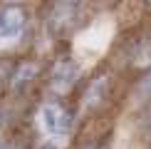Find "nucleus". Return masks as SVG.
<instances>
[{
  "mask_svg": "<svg viewBox=\"0 0 151 149\" xmlns=\"http://www.w3.org/2000/svg\"><path fill=\"white\" fill-rule=\"evenodd\" d=\"M70 127H72V117L65 109V104L57 102V99L45 102L37 112V129L42 132V137H47L52 142L65 139L70 134Z\"/></svg>",
  "mask_w": 151,
  "mask_h": 149,
  "instance_id": "obj_1",
  "label": "nucleus"
},
{
  "mask_svg": "<svg viewBox=\"0 0 151 149\" xmlns=\"http://www.w3.org/2000/svg\"><path fill=\"white\" fill-rule=\"evenodd\" d=\"M27 27V15L20 5H5L0 8V47L17 45Z\"/></svg>",
  "mask_w": 151,
  "mask_h": 149,
  "instance_id": "obj_2",
  "label": "nucleus"
},
{
  "mask_svg": "<svg viewBox=\"0 0 151 149\" xmlns=\"http://www.w3.org/2000/svg\"><path fill=\"white\" fill-rule=\"evenodd\" d=\"M79 77V65L74 60H60L57 65H55L52 70V80H50V87H52V92H57V95H67V92L74 87Z\"/></svg>",
  "mask_w": 151,
  "mask_h": 149,
  "instance_id": "obj_3",
  "label": "nucleus"
},
{
  "mask_svg": "<svg viewBox=\"0 0 151 149\" xmlns=\"http://www.w3.org/2000/svg\"><path fill=\"white\" fill-rule=\"evenodd\" d=\"M77 3H57L50 12V27H52V33H65L67 27L72 25L74 15H77Z\"/></svg>",
  "mask_w": 151,
  "mask_h": 149,
  "instance_id": "obj_4",
  "label": "nucleus"
},
{
  "mask_svg": "<svg viewBox=\"0 0 151 149\" xmlns=\"http://www.w3.org/2000/svg\"><path fill=\"white\" fill-rule=\"evenodd\" d=\"M106 90H109V77H106V74H99V77L87 87L84 104H87V107H97V104H102V99L106 97Z\"/></svg>",
  "mask_w": 151,
  "mask_h": 149,
  "instance_id": "obj_5",
  "label": "nucleus"
},
{
  "mask_svg": "<svg viewBox=\"0 0 151 149\" xmlns=\"http://www.w3.org/2000/svg\"><path fill=\"white\" fill-rule=\"evenodd\" d=\"M32 74H35V65H32V62L20 65V67H17V72L12 74V87H15V90H22V87L32 80Z\"/></svg>",
  "mask_w": 151,
  "mask_h": 149,
  "instance_id": "obj_6",
  "label": "nucleus"
},
{
  "mask_svg": "<svg viewBox=\"0 0 151 149\" xmlns=\"http://www.w3.org/2000/svg\"><path fill=\"white\" fill-rule=\"evenodd\" d=\"M139 95H141V97H151V70L146 72V77L141 80V85H139Z\"/></svg>",
  "mask_w": 151,
  "mask_h": 149,
  "instance_id": "obj_7",
  "label": "nucleus"
},
{
  "mask_svg": "<svg viewBox=\"0 0 151 149\" xmlns=\"http://www.w3.org/2000/svg\"><path fill=\"white\" fill-rule=\"evenodd\" d=\"M0 149H5V144H3V142H0Z\"/></svg>",
  "mask_w": 151,
  "mask_h": 149,
  "instance_id": "obj_8",
  "label": "nucleus"
}]
</instances>
